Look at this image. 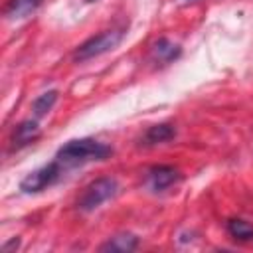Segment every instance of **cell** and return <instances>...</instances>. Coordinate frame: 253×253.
<instances>
[{"label":"cell","instance_id":"6da1fadb","mask_svg":"<svg viewBox=\"0 0 253 253\" xmlns=\"http://www.w3.org/2000/svg\"><path fill=\"white\" fill-rule=\"evenodd\" d=\"M111 154H113V148L105 142H99L95 138H75V140L65 142L57 150L55 160L63 168H71V166H81L87 162L105 160Z\"/></svg>","mask_w":253,"mask_h":253},{"label":"cell","instance_id":"7a4b0ae2","mask_svg":"<svg viewBox=\"0 0 253 253\" xmlns=\"http://www.w3.org/2000/svg\"><path fill=\"white\" fill-rule=\"evenodd\" d=\"M125 32L123 30H107V32H101L89 40H85L83 43L77 45V49L73 51V61L77 63H83V61H89L93 57H99L111 49H115L121 40H123Z\"/></svg>","mask_w":253,"mask_h":253},{"label":"cell","instance_id":"3957f363","mask_svg":"<svg viewBox=\"0 0 253 253\" xmlns=\"http://www.w3.org/2000/svg\"><path fill=\"white\" fill-rule=\"evenodd\" d=\"M117 192H119V184H117L115 178H97L95 182H91L83 190L77 206H79L81 211H93L101 204H105L111 198H115Z\"/></svg>","mask_w":253,"mask_h":253},{"label":"cell","instance_id":"277c9868","mask_svg":"<svg viewBox=\"0 0 253 253\" xmlns=\"http://www.w3.org/2000/svg\"><path fill=\"white\" fill-rule=\"evenodd\" d=\"M61 168H63V166H61L57 160H53V162H49V164H45V166H42V168L30 172L28 176L22 178L20 190H22L24 194H38V192H43L45 188H49V186L59 178Z\"/></svg>","mask_w":253,"mask_h":253},{"label":"cell","instance_id":"5b68a950","mask_svg":"<svg viewBox=\"0 0 253 253\" xmlns=\"http://www.w3.org/2000/svg\"><path fill=\"white\" fill-rule=\"evenodd\" d=\"M180 170H176L174 166H166V164H160V166H154L148 170V186L154 190V192H162L166 188H170L172 184H176L180 180Z\"/></svg>","mask_w":253,"mask_h":253},{"label":"cell","instance_id":"8992f818","mask_svg":"<svg viewBox=\"0 0 253 253\" xmlns=\"http://www.w3.org/2000/svg\"><path fill=\"white\" fill-rule=\"evenodd\" d=\"M180 51H182L180 45L170 42V40H166V38H160L150 47V55H152V59L156 63H170V61L180 57Z\"/></svg>","mask_w":253,"mask_h":253},{"label":"cell","instance_id":"52a82bcc","mask_svg":"<svg viewBox=\"0 0 253 253\" xmlns=\"http://www.w3.org/2000/svg\"><path fill=\"white\" fill-rule=\"evenodd\" d=\"M38 136H40V126H38V123L32 121V119H28V121H24V123H20V125L16 126V130H14V134H12V148H22V146L34 142Z\"/></svg>","mask_w":253,"mask_h":253},{"label":"cell","instance_id":"ba28073f","mask_svg":"<svg viewBox=\"0 0 253 253\" xmlns=\"http://www.w3.org/2000/svg\"><path fill=\"white\" fill-rule=\"evenodd\" d=\"M138 239L132 233H119L115 237H111L107 243H103L99 249L101 251H111V253H128L132 249H136Z\"/></svg>","mask_w":253,"mask_h":253},{"label":"cell","instance_id":"9c48e42d","mask_svg":"<svg viewBox=\"0 0 253 253\" xmlns=\"http://www.w3.org/2000/svg\"><path fill=\"white\" fill-rule=\"evenodd\" d=\"M176 130L172 125H166V123H160V125H152L144 136H142V142L146 146H154V144H162V142H168L170 138H174Z\"/></svg>","mask_w":253,"mask_h":253},{"label":"cell","instance_id":"30bf717a","mask_svg":"<svg viewBox=\"0 0 253 253\" xmlns=\"http://www.w3.org/2000/svg\"><path fill=\"white\" fill-rule=\"evenodd\" d=\"M40 4H42V0H10L6 10H4V14L10 20H20V18L30 16Z\"/></svg>","mask_w":253,"mask_h":253},{"label":"cell","instance_id":"8fae6325","mask_svg":"<svg viewBox=\"0 0 253 253\" xmlns=\"http://www.w3.org/2000/svg\"><path fill=\"white\" fill-rule=\"evenodd\" d=\"M227 231L233 239H239V241L253 239V223H249L245 219H229L227 221Z\"/></svg>","mask_w":253,"mask_h":253},{"label":"cell","instance_id":"7c38bea8","mask_svg":"<svg viewBox=\"0 0 253 253\" xmlns=\"http://www.w3.org/2000/svg\"><path fill=\"white\" fill-rule=\"evenodd\" d=\"M57 101V91H47V93H42L34 103H32V111L36 117H43L51 111L53 103Z\"/></svg>","mask_w":253,"mask_h":253},{"label":"cell","instance_id":"4fadbf2b","mask_svg":"<svg viewBox=\"0 0 253 253\" xmlns=\"http://www.w3.org/2000/svg\"><path fill=\"white\" fill-rule=\"evenodd\" d=\"M18 243H20V239H16V237H14V239H12L10 243H6V245H2V251H4V253H8L10 249H14V247H18Z\"/></svg>","mask_w":253,"mask_h":253},{"label":"cell","instance_id":"5bb4252c","mask_svg":"<svg viewBox=\"0 0 253 253\" xmlns=\"http://www.w3.org/2000/svg\"><path fill=\"white\" fill-rule=\"evenodd\" d=\"M87 2H95V0H87Z\"/></svg>","mask_w":253,"mask_h":253}]
</instances>
